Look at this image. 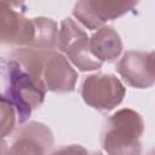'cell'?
Wrapping results in <instances>:
<instances>
[{
    "instance_id": "1",
    "label": "cell",
    "mask_w": 155,
    "mask_h": 155,
    "mask_svg": "<svg viewBox=\"0 0 155 155\" xmlns=\"http://www.w3.org/2000/svg\"><path fill=\"white\" fill-rule=\"evenodd\" d=\"M143 120L132 109H121L111 115L104 127L102 143L107 153L127 154L139 151Z\"/></svg>"
},
{
    "instance_id": "2",
    "label": "cell",
    "mask_w": 155,
    "mask_h": 155,
    "mask_svg": "<svg viewBox=\"0 0 155 155\" xmlns=\"http://www.w3.org/2000/svg\"><path fill=\"white\" fill-rule=\"evenodd\" d=\"M57 44L80 70L98 69L103 63L92 53L87 34L71 18H65L62 22Z\"/></svg>"
},
{
    "instance_id": "3",
    "label": "cell",
    "mask_w": 155,
    "mask_h": 155,
    "mask_svg": "<svg viewBox=\"0 0 155 155\" xmlns=\"http://www.w3.org/2000/svg\"><path fill=\"white\" fill-rule=\"evenodd\" d=\"M45 88L41 87L16 61L11 63L8 94L18 114V121L24 122L33 108L41 104L45 96Z\"/></svg>"
},
{
    "instance_id": "4",
    "label": "cell",
    "mask_w": 155,
    "mask_h": 155,
    "mask_svg": "<svg viewBox=\"0 0 155 155\" xmlns=\"http://www.w3.org/2000/svg\"><path fill=\"white\" fill-rule=\"evenodd\" d=\"M81 96L92 108L110 110L121 103L125 96V87L114 75L96 74L84 80Z\"/></svg>"
},
{
    "instance_id": "5",
    "label": "cell",
    "mask_w": 155,
    "mask_h": 155,
    "mask_svg": "<svg viewBox=\"0 0 155 155\" xmlns=\"http://www.w3.org/2000/svg\"><path fill=\"white\" fill-rule=\"evenodd\" d=\"M137 1L138 0H79L73 13L86 28L97 29L107 21L127 13Z\"/></svg>"
},
{
    "instance_id": "6",
    "label": "cell",
    "mask_w": 155,
    "mask_h": 155,
    "mask_svg": "<svg viewBox=\"0 0 155 155\" xmlns=\"http://www.w3.org/2000/svg\"><path fill=\"white\" fill-rule=\"evenodd\" d=\"M41 78L46 90L67 92L74 90L78 74L64 56L50 50L44 58Z\"/></svg>"
},
{
    "instance_id": "7",
    "label": "cell",
    "mask_w": 155,
    "mask_h": 155,
    "mask_svg": "<svg viewBox=\"0 0 155 155\" xmlns=\"http://www.w3.org/2000/svg\"><path fill=\"white\" fill-rule=\"evenodd\" d=\"M153 53L130 51L124 54L117 64V71L122 79L133 87L144 88L154 82Z\"/></svg>"
},
{
    "instance_id": "8",
    "label": "cell",
    "mask_w": 155,
    "mask_h": 155,
    "mask_svg": "<svg viewBox=\"0 0 155 155\" xmlns=\"http://www.w3.org/2000/svg\"><path fill=\"white\" fill-rule=\"evenodd\" d=\"M34 36V22L22 17L8 5L0 2V44L29 46Z\"/></svg>"
},
{
    "instance_id": "9",
    "label": "cell",
    "mask_w": 155,
    "mask_h": 155,
    "mask_svg": "<svg viewBox=\"0 0 155 155\" xmlns=\"http://www.w3.org/2000/svg\"><path fill=\"white\" fill-rule=\"evenodd\" d=\"M53 144L51 131L42 124L30 122L21 128L11 153H45Z\"/></svg>"
},
{
    "instance_id": "10",
    "label": "cell",
    "mask_w": 155,
    "mask_h": 155,
    "mask_svg": "<svg viewBox=\"0 0 155 155\" xmlns=\"http://www.w3.org/2000/svg\"><path fill=\"white\" fill-rule=\"evenodd\" d=\"M92 53L102 62L116 58L122 48L119 34L113 27H102L90 40Z\"/></svg>"
},
{
    "instance_id": "11",
    "label": "cell",
    "mask_w": 155,
    "mask_h": 155,
    "mask_svg": "<svg viewBox=\"0 0 155 155\" xmlns=\"http://www.w3.org/2000/svg\"><path fill=\"white\" fill-rule=\"evenodd\" d=\"M34 22V36L29 47L52 50L58 39V30L56 22L48 18H33Z\"/></svg>"
},
{
    "instance_id": "12",
    "label": "cell",
    "mask_w": 155,
    "mask_h": 155,
    "mask_svg": "<svg viewBox=\"0 0 155 155\" xmlns=\"http://www.w3.org/2000/svg\"><path fill=\"white\" fill-rule=\"evenodd\" d=\"M16 124V108L10 98L0 96V138L11 133Z\"/></svg>"
},
{
    "instance_id": "13",
    "label": "cell",
    "mask_w": 155,
    "mask_h": 155,
    "mask_svg": "<svg viewBox=\"0 0 155 155\" xmlns=\"http://www.w3.org/2000/svg\"><path fill=\"white\" fill-rule=\"evenodd\" d=\"M24 0H0L1 4H6L8 6H18L23 2Z\"/></svg>"
}]
</instances>
